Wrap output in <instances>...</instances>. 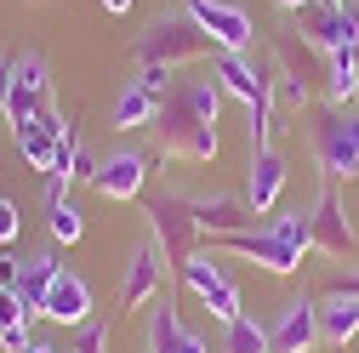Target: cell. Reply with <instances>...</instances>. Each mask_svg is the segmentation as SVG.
<instances>
[{
    "mask_svg": "<svg viewBox=\"0 0 359 353\" xmlns=\"http://www.w3.org/2000/svg\"><path fill=\"white\" fill-rule=\"evenodd\" d=\"M217 114H222V85L217 80H177L160 97L154 120V143L160 160H183V165H211L217 160Z\"/></svg>",
    "mask_w": 359,
    "mask_h": 353,
    "instance_id": "obj_1",
    "label": "cell"
},
{
    "mask_svg": "<svg viewBox=\"0 0 359 353\" xmlns=\"http://www.w3.org/2000/svg\"><path fill=\"white\" fill-rule=\"evenodd\" d=\"M205 52H217V40H211L183 6L149 18V29L137 34V63H143V69H177V63H194V57H205Z\"/></svg>",
    "mask_w": 359,
    "mask_h": 353,
    "instance_id": "obj_2",
    "label": "cell"
},
{
    "mask_svg": "<svg viewBox=\"0 0 359 353\" xmlns=\"http://www.w3.org/2000/svg\"><path fill=\"white\" fill-rule=\"evenodd\" d=\"M308 137H313V160H320L325 183H353L359 176V114L353 109H337V103L313 109Z\"/></svg>",
    "mask_w": 359,
    "mask_h": 353,
    "instance_id": "obj_3",
    "label": "cell"
},
{
    "mask_svg": "<svg viewBox=\"0 0 359 353\" xmlns=\"http://www.w3.org/2000/svg\"><path fill=\"white\" fill-rule=\"evenodd\" d=\"M143 216H149V234H154V245L165 256V268H183V262L205 245L189 194H143Z\"/></svg>",
    "mask_w": 359,
    "mask_h": 353,
    "instance_id": "obj_4",
    "label": "cell"
},
{
    "mask_svg": "<svg viewBox=\"0 0 359 353\" xmlns=\"http://www.w3.org/2000/svg\"><path fill=\"white\" fill-rule=\"evenodd\" d=\"M177 279H183L200 302H205V314L217 319V325H234L245 307H240V285L229 279V268L217 262V251H194L183 268H177Z\"/></svg>",
    "mask_w": 359,
    "mask_h": 353,
    "instance_id": "obj_5",
    "label": "cell"
},
{
    "mask_svg": "<svg viewBox=\"0 0 359 353\" xmlns=\"http://www.w3.org/2000/svg\"><path fill=\"white\" fill-rule=\"evenodd\" d=\"M297 18V40L308 52H359V6H325V0H313V6L291 12Z\"/></svg>",
    "mask_w": 359,
    "mask_h": 353,
    "instance_id": "obj_6",
    "label": "cell"
},
{
    "mask_svg": "<svg viewBox=\"0 0 359 353\" xmlns=\"http://www.w3.org/2000/svg\"><path fill=\"white\" fill-rule=\"evenodd\" d=\"M160 291H165V256H160V245H154V240H143L137 251L126 256V268H120L114 307H120V314H137V307H149Z\"/></svg>",
    "mask_w": 359,
    "mask_h": 353,
    "instance_id": "obj_7",
    "label": "cell"
},
{
    "mask_svg": "<svg viewBox=\"0 0 359 353\" xmlns=\"http://www.w3.org/2000/svg\"><path fill=\"white\" fill-rule=\"evenodd\" d=\"M211 40H217V52H251V40H257V23L245 6H234V0H177Z\"/></svg>",
    "mask_w": 359,
    "mask_h": 353,
    "instance_id": "obj_8",
    "label": "cell"
},
{
    "mask_svg": "<svg viewBox=\"0 0 359 353\" xmlns=\"http://www.w3.org/2000/svg\"><path fill=\"white\" fill-rule=\"evenodd\" d=\"M211 251H229V256H245V262H257V268H268V274H297L302 268V251H291L274 228H245V234H222V240H211Z\"/></svg>",
    "mask_w": 359,
    "mask_h": 353,
    "instance_id": "obj_9",
    "label": "cell"
},
{
    "mask_svg": "<svg viewBox=\"0 0 359 353\" xmlns=\"http://www.w3.org/2000/svg\"><path fill=\"white\" fill-rule=\"evenodd\" d=\"M149 165H154V154H143V148H114L109 160H97V194L103 200H143L149 194Z\"/></svg>",
    "mask_w": 359,
    "mask_h": 353,
    "instance_id": "obj_10",
    "label": "cell"
},
{
    "mask_svg": "<svg viewBox=\"0 0 359 353\" xmlns=\"http://www.w3.org/2000/svg\"><path fill=\"white\" fill-rule=\"evenodd\" d=\"M313 347H320V302L291 296L280 319L268 325V353H313Z\"/></svg>",
    "mask_w": 359,
    "mask_h": 353,
    "instance_id": "obj_11",
    "label": "cell"
},
{
    "mask_svg": "<svg viewBox=\"0 0 359 353\" xmlns=\"http://www.w3.org/2000/svg\"><path fill=\"white\" fill-rule=\"evenodd\" d=\"M285 154L268 143V148H251V176H245V205H251V216H268L280 205V194H285Z\"/></svg>",
    "mask_w": 359,
    "mask_h": 353,
    "instance_id": "obj_12",
    "label": "cell"
},
{
    "mask_svg": "<svg viewBox=\"0 0 359 353\" xmlns=\"http://www.w3.org/2000/svg\"><path fill=\"white\" fill-rule=\"evenodd\" d=\"M189 205H194V223H200L205 245L222 240V234H245V228L257 223L251 205H245V194H194Z\"/></svg>",
    "mask_w": 359,
    "mask_h": 353,
    "instance_id": "obj_13",
    "label": "cell"
},
{
    "mask_svg": "<svg viewBox=\"0 0 359 353\" xmlns=\"http://www.w3.org/2000/svg\"><path fill=\"white\" fill-rule=\"evenodd\" d=\"M313 251H325V256H348L353 251V223H348V211H342V194L337 183L320 188V200H313Z\"/></svg>",
    "mask_w": 359,
    "mask_h": 353,
    "instance_id": "obj_14",
    "label": "cell"
},
{
    "mask_svg": "<svg viewBox=\"0 0 359 353\" xmlns=\"http://www.w3.org/2000/svg\"><path fill=\"white\" fill-rule=\"evenodd\" d=\"M46 319L63 325V331H80V325H92V285H86L80 274H57L52 291H46Z\"/></svg>",
    "mask_w": 359,
    "mask_h": 353,
    "instance_id": "obj_15",
    "label": "cell"
},
{
    "mask_svg": "<svg viewBox=\"0 0 359 353\" xmlns=\"http://www.w3.org/2000/svg\"><path fill=\"white\" fill-rule=\"evenodd\" d=\"M63 274V262L52 256V251H40V256H29L23 262V279H18V302H23V325H34V319H46V291H52V279Z\"/></svg>",
    "mask_w": 359,
    "mask_h": 353,
    "instance_id": "obj_16",
    "label": "cell"
},
{
    "mask_svg": "<svg viewBox=\"0 0 359 353\" xmlns=\"http://www.w3.org/2000/svg\"><path fill=\"white\" fill-rule=\"evenodd\" d=\"M274 103H280V109H308V103H313V80H308V69L297 63V46H291V40L274 46Z\"/></svg>",
    "mask_w": 359,
    "mask_h": 353,
    "instance_id": "obj_17",
    "label": "cell"
},
{
    "mask_svg": "<svg viewBox=\"0 0 359 353\" xmlns=\"http://www.w3.org/2000/svg\"><path fill=\"white\" fill-rule=\"evenodd\" d=\"M149 353H211V347H205V336H194L183 319H177V307L165 296L154 307V319H149Z\"/></svg>",
    "mask_w": 359,
    "mask_h": 353,
    "instance_id": "obj_18",
    "label": "cell"
},
{
    "mask_svg": "<svg viewBox=\"0 0 359 353\" xmlns=\"http://www.w3.org/2000/svg\"><path fill=\"white\" fill-rule=\"evenodd\" d=\"M46 228H52L57 245H74V240L86 234V211L69 200V183H63V176H46Z\"/></svg>",
    "mask_w": 359,
    "mask_h": 353,
    "instance_id": "obj_19",
    "label": "cell"
},
{
    "mask_svg": "<svg viewBox=\"0 0 359 353\" xmlns=\"http://www.w3.org/2000/svg\"><path fill=\"white\" fill-rule=\"evenodd\" d=\"M353 336H359V302H348V296H325V302H320V342L348 347Z\"/></svg>",
    "mask_w": 359,
    "mask_h": 353,
    "instance_id": "obj_20",
    "label": "cell"
},
{
    "mask_svg": "<svg viewBox=\"0 0 359 353\" xmlns=\"http://www.w3.org/2000/svg\"><path fill=\"white\" fill-rule=\"evenodd\" d=\"M359 97V52H331L325 57V103L353 109Z\"/></svg>",
    "mask_w": 359,
    "mask_h": 353,
    "instance_id": "obj_21",
    "label": "cell"
},
{
    "mask_svg": "<svg viewBox=\"0 0 359 353\" xmlns=\"http://www.w3.org/2000/svg\"><path fill=\"white\" fill-rule=\"evenodd\" d=\"M154 120H160V97L143 92V85L131 80L126 92L114 97V125H120V131H137V125H154Z\"/></svg>",
    "mask_w": 359,
    "mask_h": 353,
    "instance_id": "obj_22",
    "label": "cell"
},
{
    "mask_svg": "<svg viewBox=\"0 0 359 353\" xmlns=\"http://www.w3.org/2000/svg\"><path fill=\"white\" fill-rule=\"evenodd\" d=\"M222 353H268V325L240 314L234 325H222Z\"/></svg>",
    "mask_w": 359,
    "mask_h": 353,
    "instance_id": "obj_23",
    "label": "cell"
},
{
    "mask_svg": "<svg viewBox=\"0 0 359 353\" xmlns=\"http://www.w3.org/2000/svg\"><path fill=\"white\" fill-rule=\"evenodd\" d=\"M18 85H23L34 103H52V69H46L40 52H23V57H18Z\"/></svg>",
    "mask_w": 359,
    "mask_h": 353,
    "instance_id": "obj_24",
    "label": "cell"
},
{
    "mask_svg": "<svg viewBox=\"0 0 359 353\" xmlns=\"http://www.w3.org/2000/svg\"><path fill=\"white\" fill-rule=\"evenodd\" d=\"M274 234H280L291 251L308 256V251H313V216H308V211H280V216H274Z\"/></svg>",
    "mask_w": 359,
    "mask_h": 353,
    "instance_id": "obj_25",
    "label": "cell"
},
{
    "mask_svg": "<svg viewBox=\"0 0 359 353\" xmlns=\"http://www.w3.org/2000/svg\"><path fill=\"white\" fill-rule=\"evenodd\" d=\"M74 353H109V325H103V319L80 325V331H74Z\"/></svg>",
    "mask_w": 359,
    "mask_h": 353,
    "instance_id": "obj_26",
    "label": "cell"
},
{
    "mask_svg": "<svg viewBox=\"0 0 359 353\" xmlns=\"http://www.w3.org/2000/svg\"><path fill=\"white\" fill-rule=\"evenodd\" d=\"M18 228H23V216H18V200H6V194H0V251H6V245L18 240Z\"/></svg>",
    "mask_w": 359,
    "mask_h": 353,
    "instance_id": "obj_27",
    "label": "cell"
},
{
    "mask_svg": "<svg viewBox=\"0 0 359 353\" xmlns=\"http://www.w3.org/2000/svg\"><path fill=\"white\" fill-rule=\"evenodd\" d=\"M18 279H23V256L0 251V291H18Z\"/></svg>",
    "mask_w": 359,
    "mask_h": 353,
    "instance_id": "obj_28",
    "label": "cell"
},
{
    "mask_svg": "<svg viewBox=\"0 0 359 353\" xmlns=\"http://www.w3.org/2000/svg\"><path fill=\"white\" fill-rule=\"evenodd\" d=\"M69 183H97V160L86 154V148L74 154V171H69Z\"/></svg>",
    "mask_w": 359,
    "mask_h": 353,
    "instance_id": "obj_29",
    "label": "cell"
},
{
    "mask_svg": "<svg viewBox=\"0 0 359 353\" xmlns=\"http://www.w3.org/2000/svg\"><path fill=\"white\" fill-rule=\"evenodd\" d=\"M325 296H348V302H359V274H342V279H331V285H325Z\"/></svg>",
    "mask_w": 359,
    "mask_h": 353,
    "instance_id": "obj_30",
    "label": "cell"
},
{
    "mask_svg": "<svg viewBox=\"0 0 359 353\" xmlns=\"http://www.w3.org/2000/svg\"><path fill=\"white\" fill-rule=\"evenodd\" d=\"M12 80H18V57H0V109L12 97Z\"/></svg>",
    "mask_w": 359,
    "mask_h": 353,
    "instance_id": "obj_31",
    "label": "cell"
},
{
    "mask_svg": "<svg viewBox=\"0 0 359 353\" xmlns=\"http://www.w3.org/2000/svg\"><path fill=\"white\" fill-rule=\"evenodd\" d=\"M103 6H109V12L120 18V12H131V0H103Z\"/></svg>",
    "mask_w": 359,
    "mask_h": 353,
    "instance_id": "obj_32",
    "label": "cell"
},
{
    "mask_svg": "<svg viewBox=\"0 0 359 353\" xmlns=\"http://www.w3.org/2000/svg\"><path fill=\"white\" fill-rule=\"evenodd\" d=\"M29 353H63V347H52V342H29Z\"/></svg>",
    "mask_w": 359,
    "mask_h": 353,
    "instance_id": "obj_33",
    "label": "cell"
},
{
    "mask_svg": "<svg viewBox=\"0 0 359 353\" xmlns=\"http://www.w3.org/2000/svg\"><path fill=\"white\" fill-rule=\"evenodd\" d=\"M280 6H285V12H302V6H313V0H280Z\"/></svg>",
    "mask_w": 359,
    "mask_h": 353,
    "instance_id": "obj_34",
    "label": "cell"
},
{
    "mask_svg": "<svg viewBox=\"0 0 359 353\" xmlns=\"http://www.w3.org/2000/svg\"><path fill=\"white\" fill-rule=\"evenodd\" d=\"M325 6H348V0H325Z\"/></svg>",
    "mask_w": 359,
    "mask_h": 353,
    "instance_id": "obj_35",
    "label": "cell"
}]
</instances>
